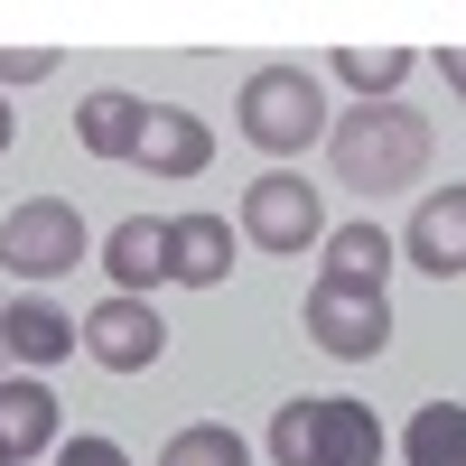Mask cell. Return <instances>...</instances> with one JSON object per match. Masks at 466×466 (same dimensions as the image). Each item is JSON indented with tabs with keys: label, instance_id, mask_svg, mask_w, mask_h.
Masks as SVG:
<instances>
[{
	"label": "cell",
	"instance_id": "cell-1",
	"mask_svg": "<svg viewBox=\"0 0 466 466\" xmlns=\"http://www.w3.org/2000/svg\"><path fill=\"white\" fill-rule=\"evenodd\" d=\"M327 159H336L345 187L392 197V187L430 177V122H420L410 103H355L345 122H327Z\"/></svg>",
	"mask_w": 466,
	"mask_h": 466
},
{
	"label": "cell",
	"instance_id": "cell-2",
	"mask_svg": "<svg viewBox=\"0 0 466 466\" xmlns=\"http://www.w3.org/2000/svg\"><path fill=\"white\" fill-rule=\"evenodd\" d=\"M270 466H382V420L345 392H299L270 410Z\"/></svg>",
	"mask_w": 466,
	"mask_h": 466
},
{
	"label": "cell",
	"instance_id": "cell-3",
	"mask_svg": "<svg viewBox=\"0 0 466 466\" xmlns=\"http://www.w3.org/2000/svg\"><path fill=\"white\" fill-rule=\"evenodd\" d=\"M233 131H243L261 159H299V149L327 140V85L308 66H252L243 103H233Z\"/></svg>",
	"mask_w": 466,
	"mask_h": 466
},
{
	"label": "cell",
	"instance_id": "cell-4",
	"mask_svg": "<svg viewBox=\"0 0 466 466\" xmlns=\"http://www.w3.org/2000/svg\"><path fill=\"white\" fill-rule=\"evenodd\" d=\"M85 252H94V233H85V215L66 197H28V206L0 215V270H19V280H56Z\"/></svg>",
	"mask_w": 466,
	"mask_h": 466
},
{
	"label": "cell",
	"instance_id": "cell-5",
	"mask_svg": "<svg viewBox=\"0 0 466 466\" xmlns=\"http://www.w3.org/2000/svg\"><path fill=\"white\" fill-rule=\"evenodd\" d=\"M243 233H252L261 252L299 261L308 243H327V206H318V187H308V177L270 168V177H252V187H243Z\"/></svg>",
	"mask_w": 466,
	"mask_h": 466
},
{
	"label": "cell",
	"instance_id": "cell-6",
	"mask_svg": "<svg viewBox=\"0 0 466 466\" xmlns=\"http://www.w3.org/2000/svg\"><path fill=\"white\" fill-rule=\"evenodd\" d=\"M308 345L318 355H336V364H373L382 345H392V299H373V289H308Z\"/></svg>",
	"mask_w": 466,
	"mask_h": 466
},
{
	"label": "cell",
	"instance_id": "cell-7",
	"mask_svg": "<svg viewBox=\"0 0 466 466\" xmlns=\"http://www.w3.org/2000/svg\"><path fill=\"white\" fill-rule=\"evenodd\" d=\"M75 345H85L103 373H149V364L168 355V318H159L149 299H122V289H112L94 318H75Z\"/></svg>",
	"mask_w": 466,
	"mask_h": 466
},
{
	"label": "cell",
	"instance_id": "cell-8",
	"mask_svg": "<svg viewBox=\"0 0 466 466\" xmlns=\"http://www.w3.org/2000/svg\"><path fill=\"white\" fill-rule=\"evenodd\" d=\"M392 252L420 261L430 280H457V270H466V187H430V197L410 206V233Z\"/></svg>",
	"mask_w": 466,
	"mask_h": 466
},
{
	"label": "cell",
	"instance_id": "cell-9",
	"mask_svg": "<svg viewBox=\"0 0 466 466\" xmlns=\"http://www.w3.org/2000/svg\"><path fill=\"white\" fill-rule=\"evenodd\" d=\"M206 159H215V131L197 122V112H177V103H149L131 168H149V177H206Z\"/></svg>",
	"mask_w": 466,
	"mask_h": 466
},
{
	"label": "cell",
	"instance_id": "cell-10",
	"mask_svg": "<svg viewBox=\"0 0 466 466\" xmlns=\"http://www.w3.org/2000/svg\"><path fill=\"white\" fill-rule=\"evenodd\" d=\"M103 270H112L122 299H149V289L168 280V224L159 215H122V224L103 233Z\"/></svg>",
	"mask_w": 466,
	"mask_h": 466
},
{
	"label": "cell",
	"instance_id": "cell-11",
	"mask_svg": "<svg viewBox=\"0 0 466 466\" xmlns=\"http://www.w3.org/2000/svg\"><path fill=\"white\" fill-rule=\"evenodd\" d=\"M47 448H56V392L37 373H0V457L28 466Z\"/></svg>",
	"mask_w": 466,
	"mask_h": 466
},
{
	"label": "cell",
	"instance_id": "cell-12",
	"mask_svg": "<svg viewBox=\"0 0 466 466\" xmlns=\"http://www.w3.org/2000/svg\"><path fill=\"white\" fill-rule=\"evenodd\" d=\"M224 270H233V224L224 215H168V280L224 289Z\"/></svg>",
	"mask_w": 466,
	"mask_h": 466
},
{
	"label": "cell",
	"instance_id": "cell-13",
	"mask_svg": "<svg viewBox=\"0 0 466 466\" xmlns=\"http://www.w3.org/2000/svg\"><path fill=\"white\" fill-rule=\"evenodd\" d=\"M0 355H19L28 373H47V364L75 355V318L47 308V299H10V308H0Z\"/></svg>",
	"mask_w": 466,
	"mask_h": 466
},
{
	"label": "cell",
	"instance_id": "cell-14",
	"mask_svg": "<svg viewBox=\"0 0 466 466\" xmlns=\"http://www.w3.org/2000/svg\"><path fill=\"white\" fill-rule=\"evenodd\" d=\"M392 233H382V224H327V270H318V280L327 289H373L382 299V280H392Z\"/></svg>",
	"mask_w": 466,
	"mask_h": 466
},
{
	"label": "cell",
	"instance_id": "cell-15",
	"mask_svg": "<svg viewBox=\"0 0 466 466\" xmlns=\"http://www.w3.org/2000/svg\"><path fill=\"white\" fill-rule=\"evenodd\" d=\"M140 122H149V103L112 85V94H85V112H75V140H85V159H122V168H131Z\"/></svg>",
	"mask_w": 466,
	"mask_h": 466
},
{
	"label": "cell",
	"instance_id": "cell-16",
	"mask_svg": "<svg viewBox=\"0 0 466 466\" xmlns=\"http://www.w3.org/2000/svg\"><path fill=\"white\" fill-rule=\"evenodd\" d=\"M401 466H466V410L457 401H420L401 430Z\"/></svg>",
	"mask_w": 466,
	"mask_h": 466
},
{
	"label": "cell",
	"instance_id": "cell-17",
	"mask_svg": "<svg viewBox=\"0 0 466 466\" xmlns=\"http://www.w3.org/2000/svg\"><path fill=\"white\" fill-rule=\"evenodd\" d=\"M410 75V47H336V85H355L364 103H392Z\"/></svg>",
	"mask_w": 466,
	"mask_h": 466
},
{
	"label": "cell",
	"instance_id": "cell-18",
	"mask_svg": "<svg viewBox=\"0 0 466 466\" xmlns=\"http://www.w3.org/2000/svg\"><path fill=\"white\" fill-rule=\"evenodd\" d=\"M159 466H252V448L224 430V420H187V430L159 448Z\"/></svg>",
	"mask_w": 466,
	"mask_h": 466
},
{
	"label": "cell",
	"instance_id": "cell-19",
	"mask_svg": "<svg viewBox=\"0 0 466 466\" xmlns=\"http://www.w3.org/2000/svg\"><path fill=\"white\" fill-rule=\"evenodd\" d=\"M56 75V47H0V94L10 85H47Z\"/></svg>",
	"mask_w": 466,
	"mask_h": 466
},
{
	"label": "cell",
	"instance_id": "cell-20",
	"mask_svg": "<svg viewBox=\"0 0 466 466\" xmlns=\"http://www.w3.org/2000/svg\"><path fill=\"white\" fill-rule=\"evenodd\" d=\"M56 466H131L122 439H56Z\"/></svg>",
	"mask_w": 466,
	"mask_h": 466
},
{
	"label": "cell",
	"instance_id": "cell-21",
	"mask_svg": "<svg viewBox=\"0 0 466 466\" xmlns=\"http://www.w3.org/2000/svg\"><path fill=\"white\" fill-rule=\"evenodd\" d=\"M439 66H448V94H457V103H466V47H448V56H439Z\"/></svg>",
	"mask_w": 466,
	"mask_h": 466
},
{
	"label": "cell",
	"instance_id": "cell-22",
	"mask_svg": "<svg viewBox=\"0 0 466 466\" xmlns=\"http://www.w3.org/2000/svg\"><path fill=\"white\" fill-rule=\"evenodd\" d=\"M10 140H19V112H10V103H0V149H10Z\"/></svg>",
	"mask_w": 466,
	"mask_h": 466
},
{
	"label": "cell",
	"instance_id": "cell-23",
	"mask_svg": "<svg viewBox=\"0 0 466 466\" xmlns=\"http://www.w3.org/2000/svg\"><path fill=\"white\" fill-rule=\"evenodd\" d=\"M0 466H10V457H0Z\"/></svg>",
	"mask_w": 466,
	"mask_h": 466
}]
</instances>
